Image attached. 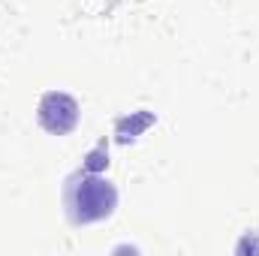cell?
<instances>
[{
  "label": "cell",
  "instance_id": "obj_2",
  "mask_svg": "<svg viewBox=\"0 0 259 256\" xmlns=\"http://www.w3.org/2000/svg\"><path fill=\"white\" fill-rule=\"evenodd\" d=\"M78 121V106L69 94H46L39 103V124L49 133H69Z\"/></svg>",
  "mask_w": 259,
  "mask_h": 256
},
{
  "label": "cell",
  "instance_id": "obj_1",
  "mask_svg": "<svg viewBox=\"0 0 259 256\" xmlns=\"http://www.w3.org/2000/svg\"><path fill=\"white\" fill-rule=\"evenodd\" d=\"M115 202H118L115 187L106 178H97V175H88V178L75 181L69 187V196H66V205H69V214H72L75 223H97V220L109 217Z\"/></svg>",
  "mask_w": 259,
  "mask_h": 256
}]
</instances>
